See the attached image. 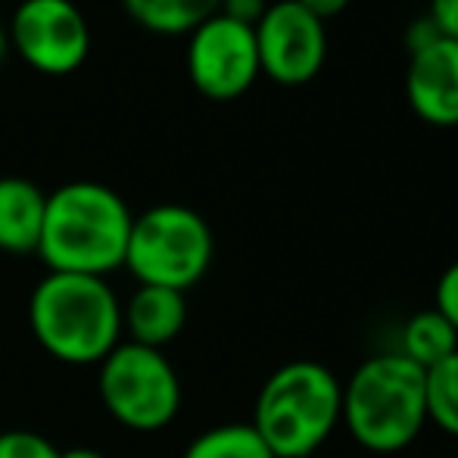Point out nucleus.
<instances>
[{"label":"nucleus","instance_id":"nucleus-16","mask_svg":"<svg viewBox=\"0 0 458 458\" xmlns=\"http://www.w3.org/2000/svg\"><path fill=\"white\" fill-rule=\"evenodd\" d=\"M428 424L458 440V352L428 371Z\"/></svg>","mask_w":458,"mask_h":458},{"label":"nucleus","instance_id":"nucleus-23","mask_svg":"<svg viewBox=\"0 0 458 458\" xmlns=\"http://www.w3.org/2000/svg\"><path fill=\"white\" fill-rule=\"evenodd\" d=\"M60 458H106V455L91 446H72V449H60Z\"/></svg>","mask_w":458,"mask_h":458},{"label":"nucleus","instance_id":"nucleus-15","mask_svg":"<svg viewBox=\"0 0 458 458\" xmlns=\"http://www.w3.org/2000/svg\"><path fill=\"white\" fill-rule=\"evenodd\" d=\"M182 458H275V453L250 421H231L197 434Z\"/></svg>","mask_w":458,"mask_h":458},{"label":"nucleus","instance_id":"nucleus-24","mask_svg":"<svg viewBox=\"0 0 458 458\" xmlns=\"http://www.w3.org/2000/svg\"><path fill=\"white\" fill-rule=\"evenodd\" d=\"M10 31H6V25L0 22V66H4V60H6V54H10Z\"/></svg>","mask_w":458,"mask_h":458},{"label":"nucleus","instance_id":"nucleus-5","mask_svg":"<svg viewBox=\"0 0 458 458\" xmlns=\"http://www.w3.org/2000/svg\"><path fill=\"white\" fill-rule=\"evenodd\" d=\"M212 256L216 237L209 222L191 206L159 203L134 216L122 268L147 287L187 293L206 277Z\"/></svg>","mask_w":458,"mask_h":458},{"label":"nucleus","instance_id":"nucleus-14","mask_svg":"<svg viewBox=\"0 0 458 458\" xmlns=\"http://www.w3.org/2000/svg\"><path fill=\"white\" fill-rule=\"evenodd\" d=\"M125 13L153 35H191L216 16L222 0H122Z\"/></svg>","mask_w":458,"mask_h":458},{"label":"nucleus","instance_id":"nucleus-2","mask_svg":"<svg viewBox=\"0 0 458 458\" xmlns=\"http://www.w3.org/2000/svg\"><path fill=\"white\" fill-rule=\"evenodd\" d=\"M340 424L365 453L409 449L428 428V371L399 350L368 356L344 380Z\"/></svg>","mask_w":458,"mask_h":458},{"label":"nucleus","instance_id":"nucleus-20","mask_svg":"<svg viewBox=\"0 0 458 458\" xmlns=\"http://www.w3.org/2000/svg\"><path fill=\"white\" fill-rule=\"evenodd\" d=\"M428 16H430V22L440 29L443 38L458 41V0H430Z\"/></svg>","mask_w":458,"mask_h":458},{"label":"nucleus","instance_id":"nucleus-25","mask_svg":"<svg viewBox=\"0 0 458 458\" xmlns=\"http://www.w3.org/2000/svg\"><path fill=\"white\" fill-rule=\"evenodd\" d=\"M309 458H315V455H309Z\"/></svg>","mask_w":458,"mask_h":458},{"label":"nucleus","instance_id":"nucleus-3","mask_svg":"<svg viewBox=\"0 0 458 458\" xmlns=\"http://www.w3.org/2000/svg\"><path fill=\"white\" fill-rule=\"evenodd\" d=\"M38 346L63 365H100L122 344V300L106 277L47 272L29 296Z\"/></svg>","mask_w":458,"mask_h":458},{"label":"nucleus","instance_id":"nucleus-12","mask_svg":"<svg viewBox=\"0 0 458 458\" xmlns=\"http://www.w3.org/2000/svg\"><path fill=\"white\" fill-rule=\"evenodd\" d=\"M44 209H47V193L35 182L19 175L0 178V253H38Z\"/></svg>","mask_w":458,"mask_h":458},{"label":"nucleus","instance_id":"nucleus-21","mask_svg":"<svg viewBox=\"0 0 458 458\" xmlns=\"http://www.w3.org/2000/svg\"><path fill=\"white\" fill-rule=\"evenodd\" d=\"M266 10V0H222V6H218V13H225L228 19H237L243 25H256Z\"/></svg>","mask_w":458,"mask_h":458},{"label":"nucleus","instance_id":"nucleus-6","mask_svg":"<svg viewBox=\"0 0 458 458\" xmlns=\"http://www.w3.org/2000/svg\"><path fill=\"white\" fill-rule=\"evenodd\" d=\"M97 393L113 421L138 434L169 428L182 411V377L169 356L128 340L97 365Z\"/></svg>","mask_w":458,"mask_h":458},{"label":"nucleus","instance_id":"nucleus-17","mask_svg":"<svg viewBox=\"0 0 458 458\" xmlns=\"http://www.w3.org/2000/svg\"><path fill=\"white\" fill-rule=\"evenodd\" d=\"M0 458H60V449L38 430H4Z\"/></svg>","mask_w":458,"mask_h":458},{"label":"nucleus","instance_id":"nucleus-11","mask_svg":"<svg viewBox=\"0 0 458 458\" xmlns=\"http://www.w3.org/2000/svg\"><path fill=\"white\" fill-rule=\"evenodd\" d=\"M184 325L187 300L178 290L138 284L128 302H122V334H128V344L163 350L178 340Z\"/></svg>","mask_w":458,"mask_h":458},{"label":"nucleus","instance_id":"nucleus-18","mask_svg":"<svg viewBox=\"0 0 458 458\" xmlns=\"http://www.w3.org/2000/svg\"><path fill=\"white\" fill-rule=\"evenodd\" d=\"M434 309L446 315V318L453 321V327L458 331V259L440 275V281H437Z\"/></svg>","mask_w":458,"mask_h":458},{"label":"nucleus","instance_id":"nucleus-7","mask_svg":"<svg viewBox=\"0 0 458 458\" xmlns=\"http://www.w3.org/2000/svg\"><path fill=\"white\" fill-rule=\"evenodd\" d=\"M187 75L206 100H237L262 75L253 25L216 13L187 35Z\"/></svg>","mask_w":458,"mask_h":458},{"label":"nucleus","instance_id":"nucleus-4","mask_svg":"<svg viewBox=\"0 0 458 458\" xmlns=\"http://www.w3.org/2000/svg\"><path fill=\"white\" fill-rule=\"evenodd\" d=\"M344 380L315 359L272 371L253 405V428L275 458H309L340 428Z\"/></svg>","mask_w":458,"mask_h":458},{"label":"nucleus","instance_id":"nucleus-1","mask_svg":"<svg viewBox=\"0 0 458 458\" xmlns=\"http://www.w3.org/2000/svg\"><path fill=\"white\" fill-rule=\"evenodd\" d=\"M134 212L100 182H69L47 193L38 259L47 272L106 277L125 266Z\"/></svg>","mask_w":458,"mask_h":458},{"label":"nucleus","instance_id":"nucleus-10","mask_svg":"<svg viewBox=\"0 0 458 458\" xmlns=\"http://www.w3.org/2000/svg\"><path fill=\"white\" fill-rule=\"evenodd\" d=\"M405 100L411 113L434 128H458V41L440 38L409 56Z\"/></svg>","mask_w":458,"mask_h":458},{"label":"nucleus","instance_id":"nucleus-13","mask_svg":"<svg viewBox=\"0 0 458 458\" xmlns=\"http://www.w3.org/2000/svg\"><path fill=\"white\" fill-rule=\"evenodd\" d=\"M399 352H403L405 359H411L418 368L430 371L434 365L446 362L453 352H458V331L446 315L430 306V309H424V312H415L403 325Z\"/></svg>","mask_w":458,"mask_h":458},{"label":"nucleus","instance_id":"nucleus-22","mask_svg":"<svg viewBox=\"0 0 458 458\" xmlns=\"http://www.w3.org/2000/svg\"><path fill=\"white\" fill-rule=\"evenodd\" d=\"M296 4L302 6V10H309L315 19H321V22H327V19L340 16V13L350 6V0H296Z\"/></svg>","mask_w":458,"mask_h":458},{"label":"nucleus","instance_id":"nucleus-19","mask_svg":"<svg viewBox=\"0 0 458 458\" xmlns=\"http://www.w3.org/2000/svg\"><path fill=\"white\" fill-rule=\"evenodd\" d=\"M440 38H443V35H440V29H437V25L430 22L428 13H424V16L411 19L409 29H405V50H409V56H411V54H421L424 47L437 44Z\"/></svg>","mask_w":458,"mask_h":458},{"label":"nucleus","instance_id":"nucleus-8","mask_svg":"<svg viewBox=\"0 0 458 458\" xmlns=\"http://www.w3.org/2000/svg\"><path fill=\"white\" fill-rule=\"evenodd\" d=\"M6 31L10 47L41 75H72L91 50V29L75 0H22Z\"/></svg>","mask_w":458,"mask_h":458},{"label":"nucleus","instance_id":"nucleus-9","mask_svg":"<svg viewBox=\"0 0 458 458\" xmlns=\"http://www.w3.org/2000/svg\"><path fill=\"white\" fill-rule=\"evenodd\" d=\"M259 69L277 85H309L325 69L327 29L296 0H275L253 25Z\"/></svg>","mask_w":458,"mask_h":458}]
</instances>
